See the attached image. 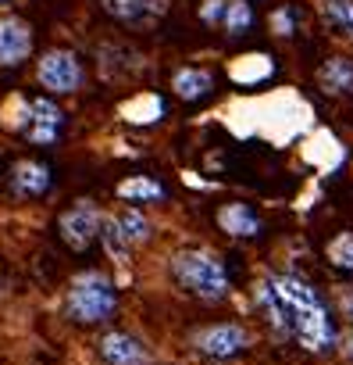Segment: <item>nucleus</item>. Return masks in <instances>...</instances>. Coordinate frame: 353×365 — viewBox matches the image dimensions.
Segmentation results:
<instances>
[{"instance_id":"f257e3e1","label":"nucleus","mask_w":353,"mask_h":365,"mask_svg":"<svg viewBox=\"0 0 353 365\" xmlns=\"http://www.w3.org/2000/svg\"><path fill=\"white\" fill-rule=\"evenodd\" d=\"M261 308L268 311V319L292 337L307 351H328L335 344V330L328 319V308L321 304V297L297 276H268L257 290Z\"/></svg>"},{"instance_id":"f3484780","label":"nucleus","mask_w":353,"mask_h":365,"mask_svg":"<svg viewBox=\"0 0 353 365\" xmlns=\"http://www.w3.org/2000/svg\"><path fill=\"white\" fill-rule=\"evenodd\" d=\"M250 25H254V11H250L247 0H228L225 18H221V29H225L228 36H243Z\"/></svg>"},{"instance_id":"7ed1b4c3","label":"nucleus","mask_w":353,"mask_h":365,"mask_svg":"<svg viewBox=\"0 0 353 365\" xmlns=\"http://www.w3.org/2000/svg\"><path fill=\"white\" fill-rule=\"evenodd\" d=\"M114 304H118V294H114V283L104 273L75 276L72 287H68V316L79 319V323H104V319H111Z\"/></svg>"},{"instance_id":"2eb2a0df","label":"nucleus","mask_w":353,"mask_h":365,"mask_svg":"<svg viewBox=\"0 0 353 365\" xmlns=\"http://www.w3.org/2000/svg\"><path fill=\"white\" fill-rule=\"evenodd\" d=\"M264 76H271V58L268 54H247V58H240L232 65V79L243 83V86H254Z\"/></svg>"},{"instance_id":"dca6fc26","label":"nucleus","mask_w":353,"mask_h":365,"mask_svg":"<svg viewBox=\"0 0 353 365\" xmlns=\"http://www.w3.org/2000/svg\"><path fill=\"white\" fill-rule=\"evenodd\" d=\"M114 226H118V233H122L125 244H143V240H150V222H147L143 212H136V208H129V212L118 215Z\"/></svg>"},{"instance_id":"9b49d317","label":"nucleus","mask_w":353,"mask_h":365,"mask_svg":"<svg viewBox=\"0 0 353 365\" xmlns=\"http://www.w3.org/2000/svg\"><path fill=\"white\" fill-rule=\"evenodd\" d=\"M11 183H15V190H18L22 197H39V193L50 186V172H47V165H39V162H18L15 172H11Z\"/></svg>"},{"instance_id":"1a4fd4ad","label":"nucleus","mask_w":353,"mask_h":365,"mask_svg":"<svg viewBox=\"0 0 353 365\" xmlns=\"http://www.w3.org/2000/svg\"><path fill=\"white\" fill-rule=\"evenodd\" d=\"M100 354H104L107 365H150L147 347L129 333H107L100 340Z\"/></svg>"},{"instance_id":"39448f33","label":"nucleus","mask_w":353,"mask_h":365,"mask_svg":"<svg viewBox=\"0 0 353 365\" xmlns=\"http://www.w3.org/2000/svg\"><path fill=\"white\" fill-rule=\"evenodd\" d=\"M97 237H100V215L89 201H79L75 208H68L61 215V240L72 251H86Z\"/></svg>"},{"instance_id":"412c9836","label":"nucleus","mask_w":353,"mask_h":365,"mask_svg":"<svg viewBox=\"0 0 353 365\" xmlns=\"http://www.w3.org/2000/svg\"><path fill=\"white\" fill-rule=\"evenodd\" d=\"M225 8H228V0H204L200 18H204L207 25H221V18H225Z\"/></svg>"},{"instance_id":"4be33fe9","label":"nucleus","mask_w":353,"mask_h":365,"mask_svg":"<svg viewBox=\"0 0 353 365\" xmlns=\"http://www.w3.org/2000/svg\"><path fill=\"white\" fill-rule=\"evenodd\" d=\"M271 25H275L278 36H289V32H292V11H275Z\"/></svg>"},{"instance_id":"423d86ee","label":"nucleus","mask_w":353,"mask_h":365,"mask_svg":"<svg viewBox=\"0 0 353 365\" xmlns=\"http://www.w3.org/2000/svg\"><path fill=\"white\" fill-rule=\"evenodd\" d=\"M247 344H250L247 330L235 326V323L207 326V330L197 333V351H204V354H211V358H232V354H240Z\"/></svg>"},{"instance_id":"4468645a","label":"nucleus","mask_w":353,"mask_h":365,"mask_svg":"<svg viewBox=\"0 0 353 365\" xmlns=\"http://www.w3.org/2000/svg\"><path fill=\"white\" fill-rule=\"evenodd\" d=\"M104 8L122 22H147L161 11V0H104Z\"/></svg>"},{"instance_id":"aec40b11","label":"nucleus","mask_w":353,"mask_h":365,"mask_svg":"<svg viewBox=\"0 0 353 365\" xmlns=\"http://www.w3.org/2000/svg\"><path fill=\"white\" fill-rule=\"evenodd\" d=\"M325 18L353 36V0H332V4H325Z\"/></svg>"},{"instance_id":"a211bd4d","label":"nucleus","mask_w":353,"mask_h":365,"mask_svg":"<svg viewBox=\"0 0 353 365\" xmlns=\"http://www.w3.org/2000/svg\"><path fill=\"white\" fill-rule=\"evenodd\" d=\"M118 197H125V201H161L164 186L147 179V176H132V179H125L122 186H118Z\"/></svg>"},{"instance_id":"6e6552de","label":"nucleus","mask_w":353,"mask_h":365,"mask_svg":"<svg viewBox=\"0 0 353 365\" xmlns=\"http://www.w3.org/2000/svg\"><path fill=\"white\" fill-rule=\"evenodd\" d=\"M61 122H65V115L50 97H39L29 104V140L32 143H54L57 133H61Z\"/></svg>"},{"instance_id":"f03ea898","label":"nucleus","mask_w":353,"mask_h":365,"mask_svg":"<svg viewBox=\"0 0 353 365\" xmlns=\"http://www.w3.org/2000/svg\"><path fill=\"white\" fill-rule=\"evenodd\" d=\"M171 273L190 294H197L204 301H221L228 294V273L218 262V254H211V251H200V247L179 251L171 258Z\"/></svg>"},{"instance_id":"9d476101","label":"nucleus","mask_w":353,"mask_h":365,"mask_svg":"<svg viewBox=\"0 0 353 365\" xmlns=\"http://www.w3.org/2000/svg\"><path fill=\"white\" fill-rule=\"evenodd\" d=\"M218 226L232 237H257L261 233V219L250 212V204H225L218 212Z\"/></svg>"},{"instance_id":"20e7f679","label":"nucleus","mask_w":353,"mask_h":365,"mask_svg":"<svg viewBox=\"0 0 353 365\" xmlns=\"http://www.w3.org/2000/svg\"><path fill=\"white\" fill-rule=\"evenodd\" d=\"M36 79L50 93H75L82 86V65L72 50H50L36 68Z\"/></svg>"},{"instance_id":"ddd939ff","label":"nucleus","mask_w":353,"mask_h":365,"mask_svg":"<svg viewBox=\"0 0 353 365\" xmlns=\"http://www.w3.org/2000/svg\"><path fill=\"white\" fill-rule=\"evenodd\" d=\"M318 83L328 93H349L353 90V61L346 58H332L318 68Z\"/></svg>"},{"instance_id":"0eeeda50","label":"nucleus","mask_w":353,"mask_h":365,"mask_svg":"<svg viewBox=\"0 0 353 365\" xmlns=\"http://www.w3.org/2000/svg\"><path fill=\"white\" fill-rule=\"evenodd\" d=\"M32 50V29L22 18H0V65H22Z\"/></svg>"},{"instance_id":"f8f14e48","label":"nucleus","mask_w":353,"mask_h":365,"mask_svg":"<svg viewBox=\"0 0 353 365\" xmlns=\"http://www.w3.org/2000/svg\"><path fill=\"white\" fill-rule=\"evenodd\" d=\"M211 86H214V79L204 68H182V72H175V79H171V90L179 93L182 100H200V97L211 93Z\"/></svg>"},{"instance_id":"6ab92c4d","label":"nucleus","mask_w":353,"mask_h":365,"mask_svg":"<svg viewBox=\"0 0 353 365\" xmlns=\"http://www.w3.org/2000/svg\"><path fill=\"white\" fill-rule=\"evenodd\" d=\"M325 254H328V262L335 265V269H353V233L346 229V233H339L328 247H325Z\"/></svg>"}]
</instances>
